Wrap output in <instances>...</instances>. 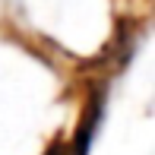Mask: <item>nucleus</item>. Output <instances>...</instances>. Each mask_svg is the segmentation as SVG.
Wrapping results in <instances>:
<instances>
[{
  "mask_svg": "<svg viewBox=\"0 0 155 155\" xmlns=\"http://www.w3.org/2000/svg\"><path fill=\"white\" fill-rule=\"evenodd\" d=\"M45 155H73V152H70V146H67V143H54Z\"/></svg>",
  "mask_w": 155,
  "mask_h": 155,
  "instance_id": "1",
  "label": "nucleus"
}]
</instances>
